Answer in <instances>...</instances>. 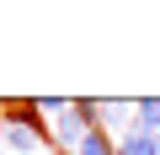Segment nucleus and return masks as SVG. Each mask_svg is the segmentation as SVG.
I'll return each instance as SVG.
<instances>
[{"label": "nucleus", "mask_w": 160, "mask_h": 155, "mask_svg": "<svg viewBox=\"0 0 160 155\" xmlns=\"http://www.w3.org/2000/svg\"><path fill=\"white\" fill-rule=\"evenodd\" d=\"M133 134H149V139H160V96H144V102H133V123H128Z\"/></svg>", "instance_id": "1"}, {"label": "nucleus", "mask_w": 160, "mask_h": 155, "mask_svg": "<svg viewBox=\"0 0 160 155\" xmlns=\"http://www.w3.org/2000/svg\"><path fill=\"white\" fill-rule=\"evenodd\" d=\"M112 155H160V139H149V134H133V128H123V134L112 139Z\"/></svg>", "instance_id": "2"}, {"label": "nucleus", "mask_w": 160, "mask_h": 155, "mask_svg": "<svg viewBox=\"0 0 160 155\" xmlns=\"http://www.w3.org/2000/svg\"><path fill=\"white\" fill-rule=\"evenodd\" d=\"M75 155H112V134H107V128H91L86 139H80Z\"/></svg>", "instance_id": "3"}]
</instances>
